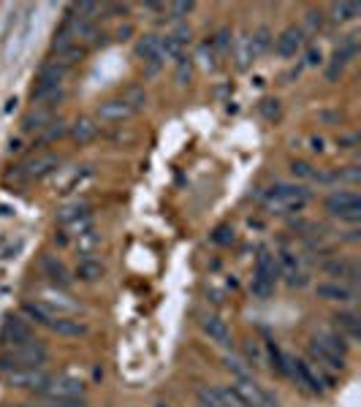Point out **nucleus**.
Instances as JSON below:
<instances>
[{"instance_id":"39","label":"nucleus","mask_w":361,"mask_h":407,"mask_svg":"<svg viewBox=\"0 0 361 407\" xmlns=\"http://www.w3.org/2000/svg\"><path fill=\"white\" fill-rule=\"evenodd\" d=\"M218 245H229V242H234V231H231L229 225H220L218 231H215V236H212Z\"/></svg>"},{"instance_id":"10","label":"nucleus","mask_w":361,"mask_h":407,"mask_svg":"<svg viewBox=\"0 0 361 407\" xmlns=\"http://www.w3.org/2000/svg\"><path fill=\"white\" fill-rule=\"evenodd\" d=\"M98 120L100 123H125V120H131L133 112L131 106L123 101V98H114V101H106V103H100L98 106Z\"/></svg>"},{"instance_id":"30","label":"nucleus","mask_w":361,"mask_h":407,"mask_svg":"<svg viewBox=\"0 0 361 407\" xmlns=\"http://www.w3.org/2000/svg\"><path fill=\"white\" fill-rule=\"evenodd\" d=\"M49 123H52V120H49V112H33V114L25 117L22 128H25V130H41V128H46Z\"/></svg>"},{"instance_id":"8","label":"nucleus","mask_w":361,"mask_h":407,"mask_svg":"<svg viewBox=\"0 0 361 407\" xmlns=\"http://www.w3.org/2000/svg\"><path fill=\"white\" fill-rule=\"evenodd\" d=\"M85 383L76 377H58L49 383V388L41 394L44 399H82Z\"/></svg>"},{"instance_id":"16","label":"nucleus","mask_w":361,"mask_h":407,"mask_svg":"<svg viewBox=\"0 0 361 407\" xmlns=\"http://www.w3.org/2000/svg\"><path fill=\"white\" fill-rule=\"evenodd\" d=\"M22 318H25V320H33L35 326L52 329V323H55L58 313L46 310V307L41 304V302H22Z\"/></svg>"},{"instance_id":"21","label":"nucleus","mask_w":361,"mask_h":407,"mask_svg":"<svg viewBox=\"0 0 361 407\" xmlns=\"http://www.w3.org/2000/svg\"><path fill=\"white\" fill-rule=\"evenodd\" d=\"M98 136V125L93 123V120H76L73 125H71V139L76 141V144H87V141H93Z\"/></svg>"},{"instance_id":"46","label":"nucleus","mask_w":361,"mask_h":407,"mask_svg":"<svg viewBox=\"0 0 361 407\" xmlns=\"http://www.w3.org/2000/svg\"><path fill=\"white\" fill-rule=\"evenodd\" d=\"M158 407H168V405H158Z\"/></svg>"},{"instance_id":"11","label":"nucleus","mask_w":361,"mask_h":407,"mask_svg":"<svg viewBox=\"0 0 361 407\" xmlns=\"http://www.w3.org/2000/svg\"><path fill=\"white\" fill-rule=\"evenodd\" d=\"M288 364H291V372H288V375H294L299 386H304V388H307V391H312V394H321V391H324V380L310 370V364H307V361L296 358V361H288Z\"/></svg>"},{"instance_id":"44","label":"nucleus","mask_w":361,"mask_h":407,"mask_svg":"<svg viewBox=\"0 0 361 407\" xmlns=\"http://www.w3.org/2000/svg\"><path fill=\"white\" fill-rule=\"evenodd\" d=\"M315 63H321V52L318 49H310L307 52V65H315Z\"/></svg>"},{"instance_id":"27","label":"nucleus","mask_w":361,"mask_h":407,"mask_svg":"<svg viewBox=\"0 0 361 407\" xmlns=\"http://www.w3.org/2000/svg\"><path fill=\"white\" fill-rule=\"evenodd\" d=\"M85 55H87V49L85 46H79V44H71V46H66L63 52H58V60L55 63H60V65H73V63H79V60H85Z\"/></svg>"},{"instance_id":"38","label":"nucleus","mask_w":361,"mask_h":407,"mask_svg":"<svg viewBox=\"0 0 361 407\" xmlns=\"http://www.w3.org/2000/svg\"><path fill=\"white\" fill-rule=\"evenodd\" d=\"M261 112H263V117H269V120H277V117H280V103H277V101H263Z\"/></svg>"},{"instance_id":"12","label":"nucleus","mask_w":361,"mask_h":407,"mask_svg":"<svg viewBox=\"0 0 361 407\" xmlns=\"http://www.w3.org/2000/svg\"><path fill=\"white\" fill-rule=\"evenodd\" d=\"M201 331H204L212 343L223 345V347H229L231 345V329L226 326V320H220L218 315H206V318L201 320Z\"/></svg>"},{"instance_id":"13","label":"nucleus","mask_w":361,"mask_h":407,"mask_svg":"<svg viewBox=\"0 0 361 407\" xmlns=\"http://www.w3.org/2000/svg\"><path fill=\"white\" fill-rule=\"evenodd\" d=\"M315 345H318L321 350L331 353V356H340V358H345V353H348L345 337H342L340 331H331V329H321L318 337H315Z\"/></svg>"},{"instance_id":"25","label":"nucleus","mask_w":361,"mask_h":407,"mask_svg":"<svg viewBox=\"0 0 361 407\" xmlns=\"http://www.w3.org/2000/svg\"><path fill=\"white\" fill-rule=\"evenodd\" d=\"M310 356H312L315 361H321L324 367H328V370H345V358L331 356V353H326V350H321L315 343H310Z\"/></svg>"},{"instance_id":"33","label":"nucleus","mask_w":361,"mask_h":407,"mask_svg":"<svg viewBox=\"0 0 361 407\" xmlns=\"http://www.w3.org/2000/svg\"><path fill=\"white\" fill-rule=\"evenodd\" d=\"M123 101L131 106L133 112H139L144 103H147V95H144V90L141 87H131V90H125V95H123Z\"/></svg>"},{"instance_id":"22","label":"nucleus","mask_w":361,"mask_h":407,"mask_svg":"<svg viewBox=\"0 0 361 407\" xmlns=\"http://www.w3.org/2000/svg\"><path fill=\"white\" fill-rule=\"evenodd\" d=\"M41 304L46 307V310H66V313H76L79 310V304L76 302H68V296H63V293H55V291H46L44 293V299H41Z\"/></svg>"},{"instance_id":"15","label":"nucleus","mask_w":361,"mask_h":407,"mask_svg":"<svg viewBox=\"0 0 361 407\" xmlns=\"http://www.w3.org/2000/svg\"><path fill=\"white\" fill-rule=\"evenodd\" d=\"M315 293L324 302H353V296H356L353 288H348L342 282H318L315 285Z\"/></svg>"},{"instance_id":"24","label":"nucleus","mask_w":361,"mask_h":407,"mask_svg":"<svg viewBox=\"0 0 361 407\" xmlns=\"http://www.w3.org/2000/svg\"><path fill=\"white\" fill-rule=\"evenodd\" d=\"M324 272L326 275H334V277H348V280H359V269L353 266V263H348V261H331L324 266Z\"/></svg>"},{"instance_id":"40","label":"nucleus","mask_w":361,"mask_h":407,"mask_svg":"<svg viewBox=\"0 0 361 407\" xmlns=\"http://www.w3.org/2000/svg\"><path fill=\"white\" fill-rule=\"evenodd\" d=\"M44 402H46V407H87L79 399H44Z\"/></svg>"},{"instance_id":"5","label":"nucleus","mask_w":361,"mask_h":407,"mask_svg":"<svg viewBox=\"0 0 361 407\" xmlns=\"http://www.w3.org/2000/svg\"><path fill=\"white\" fill-rule=\"evenodd\" d=\"M6 383L14 386V388H30V391H38L44 394L52 383V377L46 375L44 370H11V372H3Z\"/></svg>"},{"instance_id":"4","label":"nucleus","mask_w":361,"mask_h":407,"mask_svg":"<svg viewBox=\"0 0 361 407\" xmlns=\"http://www.w3.org/2000/svg\"><path fill=\"white\" fill-rule=\"evenodd\" d=\"M58 166H60V157L55 153H38L30 160H25L22 166H17V171L8 174V180H25V182L28 180H41V177L52 174Z\"/></svg>"},{"instance_id":"41","label":"nucleus","mask_w":361,"mask_h":407,"mask_svg":"<svg viewBox=\"0 0 361 407\" xmlns=\"http://www.w3.org/2000/svg\"><path fill=\"white\" fill-rule=\"evenodd\" d=\"M340 180H348V182H359V180H361L359 166H348L345 171H340Z\"/></svg>"},{"instance_id":"18","label":"nucleus","mask_w":361,"mask_h":407,"mask_svg":"<svg viewBox=\"0 0 361 407\" xmlns=\"http://www.w3.org/2000/svg\"><path fill=\"white\" fill-rule=\"evenodd\" d=\"M301 44H304L301 31L288 28V31L280 33V38H277V55H280V58H296V52L301 49Z\"/></svg>"},{"instance_id":"45","label":"nucleus","mask_w":361,"mask_h":407,"mask_svg":"<svg viewBox=\"0 0 361 407\" xmlns=\"http://www.w3.org/2000/svg\"><path fill=\"white\" fill-rule=\"evenodd\" d=\"M310 144H312L315 153H324V139H310Z\"/></svg>"},{"instance_id":"36","label":"nucleus","mask_w":361,"mask_h":407,"mask_svg":"<svg viewBox=\"0 0 361 407\" xmlns=\"http://www.w3.org/2000/svg\"><path fill=\"white\" fill-rule=\"evenodd\" d=\"M291 174H294V177H315L312 166L304 163V160H294V163H291Z\"/></svg>"},{"instance_id":"9","label":"nucleus","mask_w":361,"mask_h":407,"mask_svg":"<svg viewBox=\"0 0 361 407\" xmlns=\"http://www.w3.org/2000/svg\"><path fill=\"white\" fill-rule=\"evenodd\" d=\"M136 55L150 65V73L158 71V65L164 60V41L158 35H144L139 44H136Z\"/></svg>"},{"instance_id":"35","label":"nucleus","mask_w":361,"mask_h":407,"mask_svg":"<svg viewBox=\"0 0 361 407\" xmlns=\"http://www.w3.org/2000/svg\"><path fill=\"white\" fill-rule=\"evenodd\" d=\"M68 128L63 123H49L46 125V133L41 136V144H46V141H55V139H60V136H66Z\"/></svg>"},{"instance_id":"23","label":"nucleus","mask_w":361,"mask_h":407,"mask_svg":"<svg viewBox=\"0 0 361 407\" xmlns=\"http://www.w3.org/2000/svg\"><path fill=\"white\" fill-rule=\"evenodd\" d=\"M334 320H337V331L342 337H348V340L359 337V318H356V313H340Z\"/></svg>"},{"instance_id":"17","label":"nucleus","mask_w":361,"mask_h":407,"mask_svg":"<svg viewBox=\"0 0 361 407\" xmlns=\"http://www.w3.org/2000/svg\"><path fill=\"white\" fill-rule=\"evenodd\" d=\"M68 68L60 63H46L41 71H38V82L35 85H41V87H49V90H60V85H63V79H66Z\"/></svg>"},{"instance_id":"32","label":"nucleus","mask_w":361,"mask_h":407,"mask_svg":"<svg viewBox=\"0 0 361 407\" xmlns=\"http://www.w3.org/2000/svg\"><path fill=\"white\" fill-rule=\"evenodd\" d=\"M250 291H253V296H256V299H269V296L274 293V282L261 280V277H253V282H250Z\"/></svg>"},{"instance_id":"26","label":"nucleus","mask_w":361,"mask_h":407,"mask_svg":"<svg viewBox=\"0 0 361 407\" xmlns=\"http://www.w3.org/2000/svg\"><path fill=\"white\" fill-rule=\"evenodd\" d=\"M198 407H226L223 402V394L218 388H209V386H201L196 391Z\"/></svg>"},{"instance_id":"2","label":"nucleus","mask_w":361,"mask_h":407,"mask_svg":"<svg viewBox=\"0 0 361 407\" xmlns=\"http://www.w3.org/2000/svg\"><path fill=\"white\" fill-rule=\"evenodd\" d=\"M263 204L277 212H301L310 204V190L299 185H274L263 193Z\"/></svg>"},{"instance_id":"1","label":"nucleus","mask_w":361,"mask_h":407,"mask_svg":"<svg viewBox=\"0 0 361 407\" xmlns=\"http://www.w3.org/2000/svg\"><path fill=\"white\" fill-rule=\"evenodd\" d=\"M49 353L46 345L38 340H28L19 345H8L0 353V372H11V370H41V364H46Z\"/></svg>"},{"instance_id":"37","label":"nucleus","mask_w":361,"mask_h":407,"mask_svg":"<svg viewBox=\"0 0 361 407\" xmlns=\"http://www.w3.org/2000/svg\"><path fill=\"white\" fill-rule=\"evenodd\" d=\"M277 263H283V269H285V275H288V277H291V275H296V272H299V261H296V258H294V255H291V252H283Z\"/></svg>"},{"instance_id":"6","label":"nucleus","mask_w":361,"mask_h":407,"mask_svg":"<svg viewBox=\"0 0 361 407\" xmlns=\"http://www.w3.org/2000/svg\"><path fill=\"white\" fill-rule=\"evenodd\" d=\"M58 223H60L63 228L73 231V234L79 236V234L90 231V207H87V204H82V201H76V204H68V207H63V209H60Z\"/></svg>"},{"instance_id":"3","label":"nucleus","mask_w":361,"mask_h":407,"mask_svg":"<svg viewBox=\"0 0 361 407\" xmlns=\"http://www.w3.org/2000/svg\"><path fill=\"white\" fill-rule=\"evenodd\" d=\"M326 209L331 218L345 220V223H359L361 220V198L356 190H334L328 193Z\"/></svg>"},{"instance_id":"34","label":"nucleus","mask_w":361,"mask_h":407,"mask_svg":"<svg viewBox=\"0 0 361 407\" xmlns=\"http://www.w3.org/2000/svg\"><path fill=\"white\" fill-rule=\"evenodd\" d=\"M269 44H272V41H269V31H266V28H261V31L256 33V38L250 41V46H253V55H261V52H266V49H269Z\"/></svg>"},{"instance_id":"7","label":"nucleus","mask_w":361,"mask_h":407,"mask_svg":"<svg viewBox=\"0 0 361 407\" xmlns=\"http://www.w3.org/2000/svg\"><path fill=\"white\" fill-rule=\"evenodd\" d=\"M0 340L8 347V345H19V343L33 340V331H30V326H28V320H25L22 315H8V318L3 320Z\"/></svg>"},{"instance_id":"29","label":"nucleus","mask_w":361,"mask_h":407,"mask_svg":"<svg viewBox=\"0 0 361 407\" xmlns=\"http://www.w3.org/2000/svg\"><path fill=\"white\" fill-rule=\"evenodd\" d=\"M269 358H272V367L280 372V375H288L291 372V367H288V358L280 353V347L274 343H269Z\"/></svg>"},{"instance_id":"20","label":"nucleus","mask_w":361,"mask_h":407,"mask_svg":"<svg viewBox=\"0 0 361 407\" xmlns=\"http://www.w3.org/2000/svg\"><path fill=\"white\" fill-rule=\"evenodd\" d=\"M76 277L82 282H96L103 277V263L100 261H96V258H82L79 261V266H76Z\"/></svg>"},{"instance_id":"28","label":"nucleus","mask_w":361,"mask_h":407,"mask_svg":"<svg viewBox=\"0 0 361 407\" xmlns=\"http://www.w3.org/2000/svg\"><path fill=\"white\" fill-rule=\"evenodd\" d=\"M359 11H361L359 3H334L331 6V14H334L337 22H348V19L359 17Z\"/></svg>"},{"instance_id":"43","label":"nucleus","mask_w":361,"mask_h":407,"mask_svg":"<svg viewBox=\"0 0 361 407\" xmlns=\"http://www.w3.org/2000/svg\"><path fill=\"white\" fill-rule=\"evenodd\" d=\"M353 144H356V136H340V147L353 150Z\"/></svg>"},{"instance_id":"19","label":"nucleus","mask_w":361,"mask_h":407,"mask_svg":"<svg viewBox=\"0 0 361 407\" xmlns=\"http://www.w3.org/2000/svg\"><path fill=\"white\" fill-rule=\"evenodd\" d=\"M277 275H280V263H277V258H274L272 252H261L258 261H256V277L274 282L277 280Z\"/></svg>"},{"instance_id":"14","label":"nucleus","mask_w":361,"mask_h":407,"mask_svg":"<svg viewBox=\"0 0 361 407\" xmlns=\"http://www.w3.org/2000/svg\"><path fill=\"white\" fill-rule=\"evenodd\" d=\"M41 269H44V275L49 277L52 285H60V288H68V285H71V275H68L66 263L58 261L55 255H44V258H41Z\"/></svg>"},{"instance_id":"31","label":"nucleus","mask_w":361,"mask_h":407,"mask_svg":"<svg viewBox=\"0 0 361 407\" xmlns=\"http://www.w3.org/2000/svg\"><path fill=\"white\" fill-rule=\"evenodd\" d=\"M76 245H79V250L85 252V258H87L90 250H96V248H98V236H96V231L90 228V231L79 234V236H76Z\"/></svg>"},{"instance_id":"42","label":"nucleus","mask_w":361,"mask_h":407,"mask_svg":"<svg viewBox=\"0 0 361 407\" xmlns=\"http://www.w3.org/2000/svg\"><path fill=\"white\" fill-rule=\"evenodd\" d=\"M171 11H174L177 17H185V14L193 11V3H171Z\"/></svg>"}]
</instances>
